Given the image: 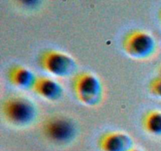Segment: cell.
<instances>
[{"mask_svg": "<svg viewBox=\"0 0 161 151\" xmlns=\"http://www.w3.org/2000/svg\"><path fill=\"white\" fill-rule=\"evenodd\" d=\"M2 113L8 123L16 127H27L36 120L37 108L30 99L20 96L9 97L3 102Z\"/></svg>", "mask_w": 161, "mask_h": 151, "instance_id": "cell-1", "label": "cell"}, {"mask_svg": "<svg viewBox=\"0 0 161 151\" xmlns=\"http://www.w3.org/2000/svg\"><path fill=\"white\" fill-rule=\"evenodd\" d=\"M73 90L78 100L88 106L97 105L103 97L102 82L90 72H82L75 77Z\"/></svg>", "mask_w": 161, "mask_h": 151, "instance_id": "cell-2", "label": "cell"}, {"mask_svg": "<svg viewBox=\"0 0 161 151\" xmlns=\"http://www.w3.org/2000/svg\"><path fill=\"white\" fill-rule=\"evenodd\" d=\"M123 47L127 55L135 59L144 60L156 51L157 43L151 34L142 30H135L125 36Z\"/></svg>", "mask_w": 161, "mask_h": 151, "instance_id": "cell-3", "label": "cell"}, {"mask_svg": "<svg viewBox=\"0 0 161 151\" xmlns=\"http://www.w3.org/2000/svg\"><path fill=\"white\" fill-rule=\"evenodd\" d=\"M42 131L44 136L52 143L66 144L75 138L77 128L72 120L66 116H54L43 123Z\"/></svg>", "mask_w": 161, "mask_h": 151, "instance_id": "cell-4", "label": "cell"}, {"mask_svg": "<svg viewBox=\"0 0 161 151\" xmlns=\"http://www.w3.org/2000/svg\"><path fill=\"white\" fill-rule=\"evenodd\" d=\"M39 62L46 72L58 77L70 76L77 69L76 61L72 57L55 50L44 52Z\"/></svg>", "mask_w": 161, "mask_h": 151, "instance_id": "cell-5", "label": "cell"}, {"mask_svg": "<svg viewBox=\"0 0 161 151\" xmlns=\"http://www.w3.org/2000/svg\"><path fill=\"white\" fill-rule=\"evenodd\" d=\"M133 144L131 137L123 131L108 132L99 140L102 151H130Z\"/></svg>", "mask_w": 161, "mask_h": 151, "instance_id": "cell-6", "label": "cell"}, {"mask_svg": "<svg viewBox=\"0 0 161 151\" xmlns=\"http://www.w3.org/2000/svg\"><path fill=\"white\" fill-rule=\"evenodd\" d=\"M33 91L40 97L48 101H57L64 94V89L60 83L48 77H38Z\"/></svg>", "mask_w": 161, "mask_h": 151, "instance_id": "cell-7", "label": "cell"}, {"mask_svg": "<svg viewBox=\"0 0 161 151\" xmlns=\"http://www.w3.org/2000/svg\"><path fill=\"white\" fill-rule=\"evenodd\" d=\"M8 77L13 85L24 90H32L38 78L32 71L20 65L11 68Z\"/></svg>", "mask_w": 161, "mask_h": 151, "instance_id": "cell-8", "label": "cell"}, {"mask_svg": "<svg viewBox=\"0 0 161 151\" xmlns=\"http://www.w3.org/2000/svg\"><path fill=\"white\" fill-rule=\"evenodd\" d=\"M143 127L148 133L161 136V111L152 110L143 119Z\"/></svg>", "mask_w": 161, "mask_h": 151, "instance_id": "cell-9", "label": "cell"}, {"mask_svg": "<svg viewBox=\"0 0 161 151\" xmlns=\"http://www.w3.org/2000/svg\"><path fill=\"white\" fill-rule=\"evenodd\" d=\"M149 91L154 96L161 99V76H157L151 80Z\"/></svg>", "mask_w": 161, "mask_h": 151, "instance_id": "cell-10", "label": "cell"}, {"mask_svg": "<svg viewBox=\"0 0 161 151\" xmlns=\"http://www.w3.org/2000/svg\"><path fill=\"white\" fill-rule=\"evenodd\" d=\"M130 151H142L141 149H135V148H133V149H130Z\"/></svg>", "mask_w": 161, "mask_h": 151, "instance_id": "cell-11", "label": "cell"}, {"mask_svg": "<svg viewBox=\"0 0 161 151\" xmlns=\"http://www.w3.org/2000/svg\"><path fill=\"white\" fill-rule=\"evenodd\" d=\"M160 20H161V11H160Z\"/></svg>", "mask_w": 161, "mask_h": 151, "instance_id": "cell-12", "label": "cell"}, {"mask_svg": "<svg viewBox=\"0 0 161 151\" xmlns=\"http://www.w3.org/2000/svg\"></svg>", "mask_w": 161, "mask_h": 151, "instance_id": "cell-13", "label": "cell"}]
</instances>
